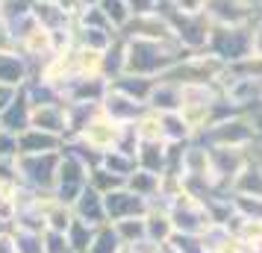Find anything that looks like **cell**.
Wrapping results in <instances>:
<instances>
[{
	"mask_svg": "<svg viewBox=\"0 0 262 253\" xmlns=\"http://www.w3.org/2000/svg\"><path fill=\"white\" fill-rule=\"evenodd\" d=\"M209 156H212V168H215V174H218V180L224 182L227 189L233 186V180H236L238 174L245 171V165H248L245 147H209Z\"/></svg>",
	"mask_w": 262,
	"mask_h": 253,
	"instance_id": "obj_14",
	"label": "cell"
},
{
	"mask_svg": "<svg viewBox=\"0 0 262 253\" xmlns=\"http://www.w3.org/2000/svg\"><path fill=\"white\" fill-rule=\"evenodd\" d=\"M30 115H33V103H30L27 91L21 88V91L15 95L12 103H9V106L0 112V127L18 135V133H24L27 127H30Z\"/></svg>",
	"mask_w": 262,
	"mask_h": 253,
	"instance_id": "obj_24",
	"label": "cell"
},
{
	"mask_svg": "<svg viewBox=\"0 0 262 253\" xmlns=\"http://www.w3.org/2000/svg\"><path fill=\"white\" fill-rule=\"evenodd\" d=\"M121 250H124V244H121L118 233H115L112 224H106V227L97 229L95 241L89 244V250H85V253H121Z\"/></svg>",
	"mask_w": 262,
	"mask_h": 253,
	"instance_id": "obj_37",
	"label": "cell"
},
{
	"mask_svg": "<svg viewBox=\"0 0 262 253\" xmlns=\"http://www.w3.org/2000/svg\"><path fill=\"white\" fill-rule=\"evenodd\" d=\"M230 192H238V194H259L262 197V165H245V171L238 174Z\"/></svg>",
	"mask_w": 262,
	"mask_h": 253,
	"instance_id": "obj_31",
	"label": "cell"
},
{
	"mask_svg": "<svg viewBox=\"0 0 262 253\" xmlns=\"http://www.w3.org/2000/svg\"><path fill=\"white\" fill-rule=\"evenodd\" d=\"M168 209H171L174 229L177 233H186V236H201L209 224H215L212 215H209V209H206V200H203L201 194L189 192V189H183V194Z\"/></svg>",
	"mask_w": 262,
	"mask_h": 253,
	"instance_id": "obj_6",
	"label": "cell"
},
{
	"mask_svg": "<svg viewBox=\"0 0 262 253\" xmlns=\"http://www.w3.org/2000/svg\"><path fill=\"white\" fill-rule=\"evenodd\" d=\"M100 165H103L106 171H112V174L124 177V180L139 168V165H136V156L124 153V150H109V153H103V156H100Z\"/></svg>",
	"mask_w": 262,
	"mask_h": 253,
	"instance_id": "obj_35",
	"label": "cell"
},
{
	"mask_svg": "<svg viewBox=\"0 0 262 253\" xmlns=\"http://www.w3.org/2000/svg\"><path fill=\"white\" fill-rule=\"evenodd\" d=\"M118 36H124L127 41H174V33H171V21H168L165 12H142L133 15L130 21L124 24Z\"/></svg>",
	"mask_w": 262,
	"mask_h": 253,
	"instance_id": "obj_9",
	"label": "cell"
},
{
	"mask_svg": "<svg viewBox=\"0 0 262 253\" xmlns=\"http://www.w3.org/2000/svg\"><path fill=\"white\" fill-rule=\"evenodd\" d=\"M236 236L245 241L253 253H262V221H248V218H242L238 227H236Z\"/></svg>",
	"mask_w": 262,
	"mask_h": 253,
	"instance_id": "obj_40",
	"label": "cell"
},
{
	"mask_svg": "<svg viewBox=\"0 0 262 253\" xmlns=\"http://www.w3.org/2000/svg\"><path fill=\"white\" fill-rule=\"evenodd\" d=\"M121 130H124V124H118V121H112L109 115H103L100 106H97V112L83 124V130L77 135H71V139H77V142L85 145L89 150H95L97 156H103L109 150H115Z\"/></svg>",
	"mask_w": 262,
	"mask_h": 253,
	"instance_id": "obj_7",
	"label": "cell"
},
{
	"mask_svg": "<svg viewBox=\"0 0 262 253\" xmlns=\"http://www.w3.org/2000/svg\"><path fill=\"white\" fill-rule=\"evenodd\" d=\"M45 253H74V250H71V244H68L65 233L45 229Z\"/></svg>",
	"mask_w": 262,
	"mask_h": 253,
	"instance_id": "obj_44",
	"label": "cell"
},
{
	"mask_svg": "<svg viewBox=\"0 0 262 253\" xmlns=\"http://www.w3.org/2000/svg\"><path fill=\"white\" fill-rule=\"evenodd\" d=\"M6 227H9V224H6V221H0V229H6Z\"/></svg>",
	"mask_w": 262,
	"mask_h": 253,
	"instance_id": "obj_53",
	"label": "cell"
},
{
	"mask_svg": "<svg viewBox=\"0 0 262 253\" xmlns=\"http://www.w3.org/2000/svg\"><path fill=\"white\" fill-rule=\"evenodd\" d=\"M230 194H233V209L242 218L262 221V197L259 194H238V192H230Z\"/></svg>",
	"mask_w": 262,
	"mask_h": 253,
	"instance_id": "obj_38",
	"label": "cell"
},
{
	"mask_svg": "<svg viewBox=\"0 0 262 253\" xmlns=\"http://www.w3.org/2000/svg\"><path fill=\"white\" fill-rule=\"evenodd\" d=\"M168 21H171V33H174V41H177L183 53H198V50H206L209 44V36H212V21L203 12H177L174 6L168 9Z\"/></svg>",
	"mask_w": 262,
	"mask_h": 253,
	"instance_id": "obj_3",
	"label": "cell"
},
{
	"mask_svg": "<svg viewBox=\"0 0 262 253\" xmlns=\"http://www.w3.org/2000/svg\"><path fill=\"white\" fill-rule=\"evenodd\" d=\"M203 145L209 147H248L256 142V130H253V121L248 112H233L227 118H218L201 135Z\"/></svg>",
	"mask_w": 262,
	"mask_h": 253,
	"instance_id": "obj_4",
	"label": "cell"
},
{
	"mask_svg": "<svg viewBox=\"0 0 262 253\" xmlns=\"http://www.w3.org/2000/svg\"><path fill=\"white\" fill-rule=\"evenodd\" d=\"M248 115H250V121H253V130H256V139H262V103H259V106H253V109L248 112Z\"/></svg>",
	"mask_w": 262,
	"mask_h": 253,
	"instance_id": "obj_48",
	"label": "cell"
},
{
	"mask_svg": "<svg viewBox=\"0 0 262 253\" xmlns=\"http://www.w3.org/2000/svg\"><path fill=\"white\" fill-rule=\"evenodd\" d=\"M12 233L18 253H45V233H33V229H12Z\"/></svg>",
	"mask_w": 262,
	"mask_h": 253,
	"instance_id": "obj_41",
	"label": "cell"
},
{
	"mask_svg": "<svg viewBox=\"0 0 262 253\" xmlns=\"http://www.w3.org/2000/svg\"><path fill=\"white\" fill-rule=\"evenodd\" d=\"M71 209H74V218L89 224V227H106L109 224L106 206H103V194L97 192V189H92V186H85L83 194L71 203Z\"/></svg>",
	"mask_w": 262,
	"mask_h": 253,
	"instance_id": "obj_17",
	"label": "cell"
},
{
	"mask_svg": "<svg viewBox=\"0 0 262 253\" xmlns=\"http://www.w3.org/2000/svg\"><path fill=\"white\" fill-rule=\"evenodd\" d=\"M97 229L100 227H89V224H83V221H77L74 218L71 221V227H68V244H71V250L74 253H85L89 250V244L95 241V236H97Z\"/></svg>",
	"mask_w": 262,
	"mask_h": 253,
	"instance_id": "obj_33",
	"label": "cell"
},
{
	"mask_svg": "<svg viewBox=\"0 0 262 253\" xmlns=\"http://www.w3.org/2000/svg\"><path fill=\"white\" fill-rule=\"evenodd\" d=\"M230 71L236 74L238 80H262V56L259 53H250V56H245V59L233 62Z\"/></svg>",
	"mask_w": 262,
	"mask_h": 253,
	"instance_id": "obj_42",
	"label": "cell"
},
{
	"mask_svg": "<svg viewBox=\"0 0 262 253\" xmlns=\"http://www.w3.org/2000/svg\"><path fill=\"white\" fill-rule=\"evenodd\" d=\"M97 6H100V12L106 15V21L115 27L118 33L124 30V24L133 18V9H130V3H127V0H100Z\"/></svg>",
	"mask_w": 262,
	"mask_h": 253,
	"instance_id": "obj_36",
	"label": "cell"
},
{
	"mask_svg": "<svg viewBox=\"0 0 262 253\" xmlns=\"http://www.w3.org/2000/svg\"><path fill=\"white\" fill-rule=\"evenodd\" d=\"M162 135H165L168 145H189V142H194V135L186 127V121L180 118V112L162 115Z\"/></svg>",
	"mask_w": 262,
	"mask_h": 253,
	"instance_id": "obj_30",
	"label": "cell"
},
{
	"mask_svg": "<svg viewBox=\"0 0 262 253\" xmlns=\"http://www.w3.org/2000/svg\"><path fill=\"white\" fill-rule=\"evenodd\" d=\"M168 159H171L168 142H139V147H136V165L150 174H165Z\"/></svg>",
	"mask_w": 262,
	"mask_h": 253,
	"instance_id": "obj_23",
	"label": "cell"
},
{
	"mask_svg": "<svg viewBox=\"0 0 262 253\" xmlns=\"http://www.w3.org/2000/svg\"><path fill=\"white\" fill-rule=\"evenodd\" d=\"M253 6H256V9H262V0H253Z\"/></svg>",
	"mask_w": 262,
	"mask_h": 253,
	"instance_id": "obj_51",
	"label": "cell"
},
{
	"mask_svg": "<svg viewBox=\"0 0 262 253\" xmlns=\"http://www.w3.org/2000/svg\"><path fill=\"white\" fill-rule=\"evenodd\" d=\"M0 253H18V250H15V233H12V227L0 229Z\"/></svg>",
	"mask_w": 262,
	"mask_h": 253,
	"instance_id": "obj_47",
	"label": "cell"
},
{
	"mask_svg": "<svg viewBox=\"0 0 262 253\" xmlns=\"http://www.w3.org/2000/svg\"><path fill=\"white\" fill-rule=\"evenodd\" d=\"M159 253H177V250H174L171 244H162V247H159Z\"/></svg>",
	"mask_w": 262,
	"mask_h": 253,
	"instance_id": "obj_49",
	"label": "cell"
},
{
	"mask_svg": "<svg viewBox=\"0 0 262 253\" xmlns=\"http://www.w3.org/2000/svg\"><path fill=\"white\" fill-rule=\"evenodd\" d=\"M97 106H100V112H103V115H109V118L118 121V124H133V121L139 118L144 109H147L144 103H139V100L127 97L124 91H118L112 83H109V91L103 95V100H100Z\"/></svg>",
	"mask_w": 262,
	"mask_h": 253,
	"instance_id": "obj_15",
	"label": "cell"
},
{
	"mask_svg": "<svg viewBox=\"0 0 262 253\" xmlns=\"http://www.w3.org/2000/svg\"><path fill=\"white\" fill-rule=\"evenodd\" d=\"M201 247L203 253H253L238 239L236 233L224 224H209V227L201 233Z\"/></svg>",
	"mask_w": 262,
	"mask_h": 253,
	"instance_id": "obj_16",
	"label": "cell"
},
{
	"mask_svg": "<svg viewBox=\"0 0 262 253\" xmlns=\"http://www.w3.org/2000/svg\"><path fill=\"white\" fill-rule=\"evenodd\" d=\"M0 159H18V135L0 127Z\"/></svg>",
	"mask_w": 262,
	"mask_h": 253,
	"instance_id": "obj_45",
	"label": "cell"
},
{
	"mask_svg": "<svg viewBox=\"0 0 262 253\" xmlns=\"http://www.w3.org/2000/svg\"><path fill=\"white\" fill-rule=\"evenodd\" d=\"M106 91V77H71V83L62 88V103H100Z\"/></svg>",
	"mask_w": 262,
	"mask_h": 253,
	"instance_id": "obj_13",
	"label": "cell"
},
{
	"mask_svg": "<svg viewBox=\"0 0 262 253\" xmlns=\"http://www.w3.org/2000/svg\"><path fill=\"white\" fill-rule=\"evenodd\" d=\"M97 3H100V0H83V6H85V9H89V6H97Z\"/></svg>",
	"mask_w": 262,
	"mask_h": 253,
	"instance_id": "obj_50",
	"label": "cell"
},
{
	"mask_svg": "<svg viewBox=\"0 0 262 253\" xmlns=\"http://www.w3.org/2000/svg\"><path fill=\"white\" fill-rule=\"evenodd\" d=\"M36 3H56V0H36Z\"/></svg>",
	"mask_w": 262,
	"mask_h": 253,
	"instance_id": "obj_52",
	"label": "cell"
},
{
	"mask_svg": "<svg viewBox=\"0 0 262 253\" xmlns=\"http://www.w3.org/2000/svg\"><path fill=\"white\" fill-rule=\"evenodd\" d=\"M121 253H133V250H130V247H124V250H121Z\"/></svg>",
	"mask_w": 262,
	"mask_h": 253,
	"instance_id": "obj_54",
	"label": "cell"
},
{
	"mask_svg": "<svg viewBox=\"0 0 262 253\" xmlns=\"http://www.w3.org/2000/svg\"><path fill=\"white\" fill-rule=\"evenodd\" d=\"M186 53L177 41H127V74H142L159 80L168 74Z\"/></svg>",
	"mask_w": 262,
	"mask_h": 253,
	"instance_id": "obj_1",
	"label": "cell"
},
{
	"mask_svg": "<svg viewBox=\"0 0 262 253\" xmlns=\"http://www.w3.org/2000/svg\"><path fill=\"white\" fill-rule=\"evenodd\" d=\"M92 168H95V165H92L89 159L77 156L68 147H62V162H59V174H56V189H53V194H56L59 200H65V203H74V200L83 194V189L89 186Z\"/></svg>",
	"mask_w": 262,
	"mask_h": 253,
	"instance_id": "obj_5",
	"label": "cell"
},
{
	"mask_svg": "<svg viewBox=\"0 0 262 253\" xmlns=\"http://www.w3.org/2000/svg\"><path fill=\"white\" fill-rule=\"evenodd\" d=\"M159 177H162V174H150V171H144V168H136L130 177H127V189L154 203L156 194H159Z\"/></svg>",
	"mask_w": 262,
	"mask_h": 253,
	"instance_id": "obj_29",
	"label": "cell"
},
{
	"mask_svg": "<svg viewBox=\"0 0 262 253\" xmlns=\"http://www.w3.org/2000/svg\"><path fill=\"white\" fill-rule=\"evenodd\" d=\"M103 74L109 83L127 74V38L124 36H115V41L103 50Z\"/></svg>",
	"mask_w": 262,
	"mask_h": 253,
	"instance_id": "obj_27",
	"label": "cell"
},
{
	"mask_svg": "<svg viewBox=\"0 0 262 253\" xmlns=\"http://www.w3.org/2000/svg\"><path fill=\"white\" fill-rule=\"evenodd\" d=\"M0 53H18V41H15L12 21L3 15V9H0Z\"/></svg>",
	"mask_w": 262,
	"mask_h": 253,
	"instance_id": "obj_43",
	"label": "cell"
},
{
	"mask_svg": "<svg viewBox=\"0 0 262 253\" xmlns=\"http://www.w3.org/2000/svg\"><path fill=\"white\" fill-rule=\"evenodd\" d=\"M154 83H156L154 77H142V74H121L118 80H112V85H115L118 91H124L127 97L139 100L144 106H147V97L154 91Z\"/></svg>",
	"mask_w": 262,
	"mask_h": 253,
	"instance_id": "obj_26",
	"label": "cell"
},
{
	"mask_svg": "<svg viewBox=\"0 0 262 253\" xmlns=\"http://www.w3.org/2000/svg\"><path fill=\"white\" fill-rule=\"evenodd\" d=\"M33 80V62L21 53H0V83L9 88H24Z\"/></svg>",
	"mask_w": 262,
	"mask_h": 253,
	"instance_id": "obj_21",
	"label": "cell"
},
{
	"mask_svg": "<svg viewBox=\"0 0 262 253\" xmlns=\"http://www.w3.org/2000/svg\"><path fill=\"white\" fill-rule=\"evenodd\" d=\"M65 147V139L36 127H27L24 133H18V156H41V153H59Z\"/></svg>",
	"mask_w": 262,
	"mask_h": 253,
	"instance_id": "obj_18",
	"label": "cell"
},
{
	"mask_svg": "<svg viewBox=\"0 0 262 253\" xmlns=\"http://www.w3.org/2000/svg\"><path fill=\"white\" fill-rule=\"evenodd\" d=\"M38 203H41V215H45V227L56 229V233H68L74 221L71 203L59 200L53 192H38Z\"/></svg>",
	"mask_w": 262,
	"mask_h": 253,
	"instance_id": "obj_19",
	"label": "cell"
},
{
	"mask_svg": "<svg viewBox=\"0 0 262 253\" xmlns=\"http://www.w3.org/2000/svg\"><path fill=\"white\" fill-rule=\"evenodd\" d=\"M183 106V95H180V85L171 83V80H156L154 91L147 97V109H154L159 115H171V112H180Z\"/></svg>",
	"mask_w": 262,
	"mask_h": 253,
	"instance_id": "obj_25",
	"label": "cell"
},
{
	"mask_svg": "<svg viewBox=\"0 0 262 253\" xmlns=\"http://www.w3.org/2000/svg\"><path fill=\"white\" fill-rule=\"evenodd\" d=\"M203 15L212 24L236 27V24H253L259 9L253 6V0H206Z\"/></svg>",
	"mask_w": 262,
	"mask_h": 253,
	"instance_id": "obj_10",
	"label": "cell"
},
{
	"mask_svg": "<svg viewBox=\"0 0 262 253\" xmlns=\"http://www.w3.org/2000/svg\"><path fill=\"white\" fill-rule=\"evenodd\" d=\"M30 127L53 133L59 139H71V124H68V106L65 103H36L30 115Z\"/></svg>",
	"mask_w": 262,
	"mask_h": 253,
	"instance_id": "obj_11",
	"label": "cell"
},
{
	"mask_svg": "<svg viewBox=\"0 0 262 253\" xmlns=\"http://www.w3.org/2000/svg\"><path fill=\"white\" fill-rule=\"evenodd\" d=\"M144 229H147V239L156 241V244H168L174 239V221H171V209L165 203H150L147 212H144Z\"/></svg>",
	"mask_w": 262,
	"mask_h": 253,
	"instance_id": "obj_20",
	"label": "cell"
},
{
	"mask_svg": "<svg viewBox=\"0 0 262 253\" xmlns=\"http://www.w3.org/2000/svg\"><path fill=\"white\" fill-rule=\"evenodd\" d=\"M68 62H71L74 77H106L103 74V50L74 44V48H68Z\"/></svg>",
	"mask_w": 262,
	"mask_h": 253,
	"instance_id": "obj_22",
	"label": "cell"
},
{
	"mask_svg": "<svg viewBox=\"0 0 262 253\" xmlns=\"http://www.w3.org/2000/svg\"><path fill=\"white\" fill-rule=\"evenodd\" d=\"M21 192H24V186H3V182H0V221L12 224Z\"/></svg>",
	"mask_w": 262,
	"mask_h": 253,
	"instance_id": "obj_39",
	"label": "cell"
},
{
	"mask_svg": "<svg viewBox=\"0 0 262 253\" xmlns=\"http://www.w3.org/2000/svg\"><path fill=\"white\" fill-rule=\"evenodd\" d=\"M133 130L139 135V142H165L162 135V115L154 109H144L139 118L133 121Z\"/></svg>",
	"mask_w": 262,
	"mask_h": 253,
	"instance_id": "obj_28",
	"label": "cell"
},
{
	"mask_svg": "<svg viewBox=\"0 0 262 253\" xmlns=\"http://www.w3.org/2000/svg\"><path fill=\"white\" fill-rule=\"evenodd\" d=\"M103 206H106L109 224H115V221H124V218L144 215V212H147V206H150V200L139 197L136 192H130V189L124 186V189H115V192L103 194Z\"/></svg>",
	"mask_w": 262,
	"mask_h": 253,
	"instance_id": "obj_12",
	"label": "cell"
},
{
	"mask_svg": "<svg viewBox=\"0 0 262 253\" xmlns=\"http://www.w3.org/2000/svg\"><path fill=\"white\" fill-rule=\"evenodd\" d=\"M89 186H92V189H97L100 194H109V192H115V189H124V186H127V180H124V177H118V174H112V171H106L100 162H97L95 168H92V174H89Z\"/></svg>",
	"mask_w": 262,
	"mask_h": 253,
	"instance_id": "obj_34",
	"label": "cell"
},
{
	"mask_svg": "<svg viewBox=\"0 0 262 253\" xmlns=\"http://www.w3.org/2000/svg\"><path fill=\"white\" fill-rule=\"evenodd\" d=\"M112 227H115V233H118V239H121V244H124V247H130V244H136V241L147 239V229H144V215L115 221Z\"/></svg>",
	"mask_w": 262,
	"mask_h": 253,
	"instance_id": "obj_32",
	"label": "cell"
},
{
	"mask_svg": "<svg viewBox=\"0 0 262 253\" xmlns=\"http://www.w3.org/2000/svg\"><path fill=\"white\" fill-rule=\"evenodd\" d=\"M171 6H174L177 12H203L206 0H171Z\"/></svg>",
	"mask_w": 262,
	"mask_h": 253,
	"instance_id": "obj_46",
	"label": "cell"
},
{
	"mask_svg": "<svg viewBox=\"0 0 262 253\" xmlns=\"http://www.w3.org/2000/svg\"><path fill=\"white\" fill-rule=\"evenodd\" d=\"M62 150L59 153H41V156H18V171L27 189L33 192H53L56 174H59Z\"/></svg>",
	"mask_w": 262,
	"mask_h": 253,
	"instance_id": "obj_8",
	"label": "cell"
},
{
	"mask_svg": "<svg viewBox=\"0 0 262 253\" xmlns=\"http://www.w3.org/2000/svg\"><path fill=\"white\" fill-rule=\"evenodd\" d=\"M206 50L212 56H218L224 65H233V62L250 56L253 53V24H236V27L215 24Z\"/></svg>",
	"mask_w": 262,
	"mask_h": 253,
	"instance_id": "obj_2",
	"label": "cell"
}]
</instances>
